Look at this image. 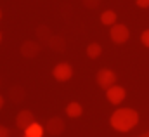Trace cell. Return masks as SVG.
<instances>
[{
  "label": "cell",
  "mask_w": 149,
  "mask_h": 137,
  "mask_svg": "<svg viewBox=\"0 0 149 137\" xmlns=\"http://www.w3.org/2000/svg\"><path fill=\"white\" fill-rule=\"evenodd\" d=\"M109 123L118 132H130L139 123V113L132 108H118L111 115Z\"/></svg>",
  "instance_id": "6da1fadb"
},
{
  "label": "cell",
  "mask_w": 149,
  "mask_h": 137,
  "mask_svg": "<svg viewBox=\"0 0 149 137\" xmlns=\"http://www.w3.org/2000/svg\"><path fill=\"white\" fill-rule=\"evenodd\" d=\"M95 80H97V85L104 90H108L109 87H113L116 83V73L109 68H102L97 71L95 75Z\"/></svg>",
  "instance_id": "7a4b0ae2"
},
{
  "label": "cell",
  "mask_w": 149,
  "mask_h": 137,
  "mask_svg": "<svg viewBox=\"0 0 149 137\" xmlns=\"http://www.w3.org/2000/svg\"><path fill=\"white\" fill-rule=\"evenodd\" d=\"M109 36H111V40L114 42V43L121 45V43H125V42L128 40L130 31H128V28H127L125 24H120V23H116V24H113L111 30H109Z\"/></svg>",
  "instance_id": "3957f363"
},
{
  "label": "cell",
  "mask_w": 149,
  "mask_h": 137,
  "mask_svg": "<svg viewBox=\"0 0 149 137\" xmlns=\"http://www.w3.org/2000/svg\"><path fill=\"white\" fill-rule=\"evenodd\" d=\"M52 76H54L57 82H68V80H71V76H73V68H71V64H68V63H59V64H56L54 69H52Z\"/></svg>",
  "instance_id": "277c9868"
},
{
  "label": "cell",
  "mask_w": 149,
  "mask_h": 137,
  "mask_svg": "<svg viewBox=\"0 0 149 137\" xmlns=\"http://www.w3.org/2000/svg\"><path fill=\"white\" fill-rule=\"evenodd\" d=\"M64 120L63 118H59V116H52V118H49L47 120V123H45V130H47V134L49 136H61L63 132H64Z\"/></svg>",
  "instance_id": "5b68a950"
},
{
  "label": "cell",
  "mask_w": 149,
  "mask_h": 137,
  "mask_svg": "<svg viewBox=\"0 0 149 137\" xmlns=\"http://www.w3.org/2000/svg\"><path fill=\"white\" fill-rule=\"evenodd\" d=\"M40 43H38L37 40H26V42H23V45L19 47V52H21V56L23 57H26V59H33V57H37L38 54H40Z\"/></svg>",
  "instance_id": "8992f818"
},
{
  "label": "cell",
  "mask_w": 149,
  "mask_h": 137,
  "mask_svg": "<svg viewBox=\"0 0 149 137\" xmlns=\"http://www.w3.org/2000/svg\"><path fill=\"white\" fill-rule=\"evenodd\" d=\"M125 96H127L125 89L120 87V85H116V83L106 90V97H108V101H109L111 104H114V106H118V104L123 103V101H125Z\"/></svg>",
  "instance_id": "52a82bcc"
},
{
  "label": "cell",
  "mask_w": 149,
  "mask_h": 137,
  "mask_svg": "<svg viewBox=\"0 0 149 137\" xmlns=\"http://www.w3.org/2000/svg\"><path fill=\"white\" fill-rule=\"evenodd\" d=\"M33 122H35V116H33V113L30 109H21L17 113V116H16V127L21 129V130L28 129Z\"/></svg>",
  "instance_id": "ba28073f"
},
{
  "label": "cell",
  "mask_w": 149,
  "mask_h": 137,
  "mask_svg": "<svg viewBox=\"0 0 149 137\" xmlns=\"http://www.w3.org/2000/svg\"><path fill=\"white\" fill-rule=\"evenodd\" d=\"M47 45L54 50V52H64L66 50V40L61 35H52L47 42Z\"/></svg>",
  "instance_id": "9c48e42d"
},
{
  "label": "cell",
  "mask_w": 149,
  "mask_h": 137,
  "mask_svg": "<svg viewBox=\"0 0 149 137\" xmlns=\"http://www.w3.org/2000/svg\"><path fill=\"white\" fill-rule=\"evenodd\" d=\"M24 97H26V90L21 85H14L9 90V99L12 103H21V101H24Z\"/></svg>",
  "instance_id": "30bf717a"
},
{
  "label": "cell",
  "mask_w": 149,
  "mask_h": 137,
  "mask_svg": "<svg viewBox=\"0 0 149 137\" xmlns=\"http://www.w3.org/2000/svg\"><path fill=\"white\" fill-rule=\"evenodd\" d=\"M43 132H45V127H42L37 122H33L28 129H24V136L26 137H43Z\"/></svg>",
  "instance_id": "8fae6325"
},
{
  "label": "cell",
  "mask_w": 149,
  "mask_h": 137,
  "mask_svg": "<svg viewBox=\"0 0 149 137\" xmlns=\"http://www.w3.org/2000/svg\"><path fill=\"white\" fill-rule=\"evenodd\" d=\"M66 115L70 116V118H80L81 115H83V108H81V104L73 101V103H70L66 106Z\"/></svg>",
  "instance_id": "7c38bea8"
},
{
  "label": "cell",
  "mask_w": 149,
  "mask_h": 137,
  "mask_svg": "<svg viewBox=\"0 0 149 137\" xmlns=\"http://www.w3.org/2000/svg\"><path fill=\"white\" fill-rule=\"evenodd\" d=\"M116 19H118V16H116V12L111 10V9H108V10H104V12L101 14V23L106 24V26L116 24Z\"/></svg>",
  "instance_id": "4fadbf2b"
},
{
  "label": "cell",
  "mask_w": 149,
  "mask_h": 137,
  "mask_svg": "<svg viewBox=\"0 0 149 137\" xmlns=\"http://www.w3.org/2000/svg\"><path fill=\"white\" fill-rule=\"evenodd\" d=\"M87 56L90 57V59H97L99 56H101V52H102V47H101V43H97V42H92V43H88L87 45Z\"/></svg>",
  "instance_id": "5bb4252c"
},
{
  "label": "cell",
  "mask_w": 149,
  "mask_h": 137,
  "mask_svg": "<svg viewBox=\"0 0 149 137\" xmlns=\"http://www.w3.org/2000/svg\"><path fill=\"white\" fill-rule=\"evenodd\" d=\"M37 36H38V40H42V42H49V38H50L52 35H50V30H49L47 26H38Z\"/></svg>",
  "instance_id": "9a60e30c"
},
{
  "label": "cell",
  "mask_w": 149,
  "mask_h": 137,
  "mask_svg": "<svg viewBox=\"0 0 149 137\" xmlns=\"http://www.w3.org/2000/svg\"><path fill=\"white\" fill-rule=\"evenodd\" d=\"M141 42H142V45H144V47H148V49H149V28H148V30H144V31L141 33Z\"/></svg>",
  "instance_id": "2e32d148"
},
{
  "label": "cell",
  "mask_w": 149,
  "mask_h": 137,
  "mask_svg": "<svg viewBox=\"0 0 149 137\" xmlns=\"http://www.w3.org/2000/svg\"><path fill=\"white\" fill-rule=\"evenodd\" d=\"M83 2V5L87 7V9H95L99 3H101V0H81Z\"/></svg>",
  "instance_id": "e0dca14e"
},
{
  "label": "cell",
  "mask_w": 149,
  "mask_h": 137,
  "mask_svg": "<svg viewBox=\"0 0 149 137\" xmlns=\"http://www.w3.org/2000/svg\"><path fill=\"white\" fill-rule=\"evenodd\" d=\"M0 137H10V130L5 125H0Z\"/></svg>",
  "instance_id": "ac0fdd59"
},
{
  "label": "cell",
  "mask_w": 149,
  "mask_h": 137,
  "mask_svg": "<svg viewBox=\"0 0 149 137\" xmlns=\"http://www.w3.org/2000/svg\"><path fill=\"white\" fill-rule=\"evenodd\" d=\"M135 3L141 9H149V0H135Z\"/></svg>",
  "instance_id": "d6986e66"
},
{
  "label": "cell",
  "mask_w": 149,
  "mask_h": 137,
  "mask_svg": "<svg viewBox=\"0 0 149 137\" xmlns=\"http://www.w3.org/2000/svg\"><path fill=\"white\" fill-rule=\"evenodd\" d=\"M2 108H3V97L0 96V109H2Z\"/></svg>",
  "instance_id": "ffe728a7"
},
{
  "label": "cell",
  "mask_w": 149,
  "mask_h": 137,
  "mask_svg": "<svg viewBox=\"0 0 149 137\" xmlns=\"http://www.w3.org/2000/svg\"><path fill=\"white\" fill-rule=\"evenodd\" d=\"M141 137H149V130H148V132H144V134H142Z\"/></svg>",
  "instance_id": "44dd1931"
},
{
  "label": "cell",
  "mask_w": 149,
  "mask_h": 137,
  "mask_svg": "<svg viewBox=\"0 0 149 137\" xmlns=\"http://www.w3.org/2000/svg\"><path fill=\"white\" fill-rule=\"evenodd\" d=\"M0 19H2V10H0Z\"/></svg>",
  "instance_id": "7402d4cb"
},
{
  "label": "cell",
  "mask_w": 149,
  "mask_h": 137,
  "mask_svg": "<svg viewBox=\"0 0 149 137\" xmlns=\"http://www.w3.org/2000/svg\"><path fill=\"white\" fill-rule=\"evenodd\" d=\"M0 42H2V33H0Z\"/></svg>",
  "instance_id": "603a6c76"
},
{
  "label": "cell",
  "mask_w": 149,
  "mask_h": 137,
  "mask_svg": "<svg viewBox=\"0 0 149 137\" xmlns=\"http://www.w3.org/2000/svg\"><path fill=\"white\" fill-rule=\"evenodd\" d=\"M23 137H26V136H23Z\"/></svg>",
  "instance_id": "cb8c5ba5"
},
{
  "label": "cell",
  "mask_w": 149,
  "mask_h": 137,
  "mask_svg": "<svg viewBox=\"0 0 149 137\" xmlns=\"http://www.w3.org/2000/svg\"><path fill=\"white\" fill-rule=\"evenodd\" d=\"M137 137H141V136H137Z\"/></svg>",
  "instance_id": "d4e9b609"
}]
</instances>
